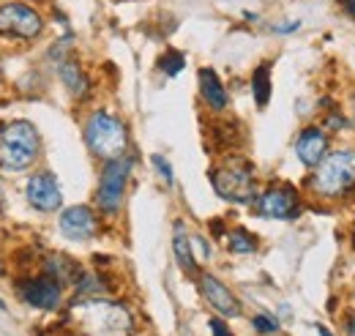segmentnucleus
Segmentation results:
<instances>
[{
  "label": "nucleus",
  "instance_id": "9d476101",
  "mask_svg": "<svg viewBox=\"0 0 355 336\" xmlns=\"http://www.w3.org/2000/svg\"><path fill=\"white\" fill-rule=\"evenodd\" d=\"M25 197L28 203L36 210H44V213H52L63 205V192H60V183L52 172H36L31 175L28 186H25Z\"/></svg>",
  "mask_w": 355,
  "mask_h": 336
},
{
  "label": "nucleus",
  "instance_id": "b1692460",
  "mask_svg": "<svg viewBox=\"0 0 355 336\" xmlns=\"http://www.w3.org/2000/svg\"><path fill=\"white\" fill-rule=\"evenodd\" d=\"M208 328H211L214 336H232V331L227 328V323H224L222 317H211V320H208Z\"/></svg>",
  "mask_w": 355,
  "mask_h": 336
},
{
  "label": "nucleus",
  "instance_id": "2eb2a0df",
  "mask_svg": "<svg viewBox=\"0 0 355 336\" xmlns=\"http://www.w3.org/2000/svg\"><path fill=\"white\" fill-rule=\"evenodd\" d=\"M191 238L186 235V227L183 221L178 219L175 227H173V252H175V260L180 265V271L186 274H197V260H194V252H191Z\"/></svg>",
  "mask_w": 355,
  "mask_h": 336
},
{
  "label": "nucleus",
  "instance_id": "aec40b11",
  "mask_svg": "<svg viewBox=\"0 0 355 336\" xmlns=\"http://www.w3.org/2000/svg\"><path fill=\"white\" fill-rule=\"evenodd\" d=\"M252 328H254L260 336H276L279 331H282L279 320L270 317V314H254V317H252Z\"/></svg>",
  "mask_w": 355,
  "mask_h": 336
},
{
  "label": "nucleus",
  "instance_id": "2f4dec72",
  "mask_svg": "<svg viewBox=\"0 0 355 336\" xmlns=\"http://www.w3.org/2000/svg\"><path fill=\"white\" fill-rule=\"evenodd\" d=\"M0 271H3V268H0Z\"/></svg>",
  "mask_w": 355,
  "mask_h": 336
},
{
  "label": "nucleus",
  "instance_id": "f257e3e1",
  "mask_svg": "<svg viewBox=\"0 0 355 336\" xmlns=\"http://www.w3.org/2000/svg\"><path fill=\"white\" fill-rule=\"evenodd\" d=\"M306 186L320 200H345L355 192V148L331 151L309 175Z\"/></svg>",
  "mask_w": 355,
  "mask_h": 336
},
{
  "label": "nucleus",
  "instance_id": "0eeeda50",
  "mask_svg": "<svg viewBox=\"0 0 355 336\" xmlns=\"http://www.w3.org/2000/svg\"><path fill=\"white\" fill-rule=\"evenodd\" d=\"M44 31V19L36 8L22 6V3H3L0 6V36L19 39V42H33Z\"/></svg>",
  "mask_w": 355,
  "mask_h": 336
},
{
  "label": "nucleus",
  "instance_id": "4be33fe9",
  "mask_svg": "<svg viewBox=\"0 0 355 336\" xmlns=\"http://www.w3.org/2000/svg\"><path fill=\"white\" fill-rule=\"evenodd\" d=\"M301 28H304L301 19H287V22H282V25H273L270 31L279 33V36H290V33H295V31H301Z\"/></svg>",
  "mask_w": 355,
  "mask_h": 336
},
{
  "label": "nucleus",
  "instance_id": "39448f33",
  "mask_svg": "<svg viewBox=\"0 0 355 336\" xmlns=\"http://www.w3.org/2000/svg\"><path fill=\"white\" fill-rule=\"evenodd\" d=\"M134 159L126 153L121 159H110L104 162L101 175H98V186H96V205L104 216H118L126 200V186H129V175H132Z\"/></svg>",
  "mask_w": 355,
  "mask_h": 336
},
{
  "label": "nucleus",
  "instance_id": "1a4fd4ad",
  "mask_svg": "<svg viewBox=\"0 0 355 336\" xmlns=\"http://www.w3.org/2000/svg\"><path fill=\"white\" fill-rule=\"evenodd\" d=\"M331 153V131L325 126H304L295 137V159L306 169H314Z\"/></svg>",
  "mask_w": 355,
  "mask_h": 336
},
{
  "label": "nucleus",
  "instance_id": "bb28decb",
  "mask_svg": "<svg viewBox=\"0 0 355 336\" xmlns=\"http://www.w3.org/2000/svg\"><path fill=\"white\" fill-rule=\"evenodd\" d=\"M347 336H355V314L347 317Z\"/></svg>",
  "mask_w": 355,
  "mask_h": 336
},
{
  "label": "nucleus",
  "instance_id": "7c9ffc66",
  "mask_svg": "<svg viewBox=\"0 0 355 336\" xmlns=\"http://www.w3.org/2000/svg\"><path fill=\"white\" fill-rule=\"evenodd\" d=\"M353 298H355V293H353Z\"/></svg>",
  "mask_w": 355,
  "mask_h": 336
},
{
  "label": "nucleus",
  "instance_id": "f3484780",
  "mask_svg": "<svg viewBox=\"0 0 355 336\" xmlns=\"http://www.w3.org/2000/svg\"><path fill=\"white\" fill-rule=\"evenodd\" d=\"M224 241H227V249L232 254H254L260 249L257 235L249 233L246 227H232V230L224 235Z\"/></svg>",
  "mask_w": 355,
  "mask_h": 336
},
{
  "label": "nucleus",
  "instance_id": "6ab92c4d",
  "mask_svg": "<svg viewBox=\"0 0 355 336\" xmlns=\"http://www.w3.org/2000/svg\"><path fill=\"white\" fill-rule=\"evenodd\" d=\"M183 66H186V55L180 49H173V47L159 58V72H164L167 77H178L183 72Z\"/></svg>",
  "mask_w": 355,
  "mask_h": 336
},
{
  "label": "nucleus",
  "instance_id": "c756f323",
  "mask_svg": "<svg viewBox=\"0 0 355 336\" xmlns=\"http://www.w3.org/2000/svg\"><path fill=\"white\" fill-rule=\"evenodd\" d=\"M353 244H355V230H353Z\"/></svg>",
  "mask_w": 355,
  "mask_h": 336
},
{
  "label": "nucleus",
  "instance_id": "dca6fc26",
  "mask_svg": "<svg viewBox=\"0 0 355 336\" xmlns=\"http://www.w3.org/2000/svg\"><path fill=\"white\" fill-rule=\"evenodd\" d=\"M44 274H49L52 279H58L60 285H66V282H77L83 271H80V268H77V262H71L69 257L52 254V257L44 262Z\"/></svg>",
  "mask_w": 355,
  "mask_h": 336
},
{
  "label": "nucleus",
  "instance_id": "f8f14e48",
  "mask_svg": "<svg viewBox=\"0 0 355 336\" xmlns=\"http://www.w3.org/2000/svg\"><path fill=\"white\" fill-rule=\"evenodd\" d=\"M200 293L214 306V312H219L222 317H227V320L230 317H241V312H243L241 309V301L214 274H200Z\"/></svg>",
  "mask_w": 355,
  "mask_h": 336
},
{
  "label": "nucleus",
  "instance_id": "a878e982",
  "mask_svg": "<svg viewBox=\"0 0 355 336\" xmlns=\"http://www.w3.org/2000/svg\"><path fill=\"white\" fill-rule=\"evenodd\" d=\"M211 233H214V235H219V238H222V235H224V221H222V219H216V221H214V224H211Z\"/></svg>",
  "mask_w": 355,
  "mask_h": 336
},
{
  "label": "nucleus",
  "instance_id": "393cba45",
  "mask_svg": "<svg viewBox=\"0 0 355 336\" xmlns=\"http://www.w3.org/2000/svg\"><path fill=\"white\" fill-rule=\"evenodd\" d=\"M339 6H342V11L355 22V0H339Z\"/></svg>",
  "mask_w": 355,
  "mask_h": 336
},
{
  "label": "nucleus",
  "instance_id": "c85d7f7f",
  "mask_svg": "<svg viewBox=\"0 0 355 336\" xmlns=\"http://www.w3.org/2000/svg\"><path fill=\"white\" fill-rule=\"evenodd\" d=\"M0 309H6V303H3V301H0Z\"/></svg>",
  "mask_w": 355,
  "mask_h": 336
},
{
  "label": "nucleus",
  "instance_id": "ddd939ff",
  "mask_svg": "<svg viewBox=\"0 0 355 336\" xmlns=\"http://www.w3.org/2000/svg\"><path fill=\"white\" fill-rule=\"evenodd\" d=\"M197 83H200V99L205 101V107H208L211 112H216V115L227 112V107H230L227 87H224V83L219 80V74H216L211 66H202V69L197 72Z\"/></svg>",
  "mask_w": 355,
  "mask_h": 336
},
{
  "label": "nucleus",
  "instance_id": "6e6552de",
  "mask_svg": "<svg viewBox=\"0 0 355 336\" xmlns=\"http://www.w3.org/2000/svg\"><path fill=\"white\" fill-rule=\"evenodd\" d=\"M17 293L28 306L42 309V312H55L63 303V285L58 279H52L49 274L17 282Z\"/></svg>",
  "mask_w": 355,
  "mask_h": 336
},
{
  "label": "nucleus",
  "instance_id": "423d86ee",
  "mask_svg": "<svg viewBox=\"0 0 355 336\" xmlns=\"http://www.w3.org/2000/svg\"><path fill=\"white\" fill-rule=\"evenodd\" d=\"M254 213L263 219H273V221H295L304 213V203H301V192L293 183H273L268 186L263 194H257L254 200Z\"/></svg>",
  "mask_w": 355,
  "mask_h": 336
},
{
  "label": "nucleus",
  "instance_id": "f03ea898",
  "mask_svg": "<svg viewBox=\"0 0 355 336\" xmlns=\"http://www.w3.org/2000/svg\"><path fill=\"white\" fill-rule=\"evenodd\" d=\"M85 145L88 151L101 159V162H110V159H121L126 156L129 151V131H126V124L107 112V110H93L85 121Z\"/></svg>",
  "mask_w": 355,
  "mask_h": 336
},
{
  "label": "nucleus",
  "instance_id": "cd10ccee",
  "mask_svg": "<svg viewBox=\"0 0 355 336\" xmlns=\"http://www.w3.org/2000/svg\"><path fill=\"white\" fill-rule=\"evenodd\" d=\"M314 328H317V334H320V336H334L328 328H325V326H314Z\"/></svg>",
  "mask_w": 355,
  "mask_h": 336
},
{
  "label": "nucleus",
  "instance_id": "412c9836",
  "mask_svg": "<svg viewBox=\"0 0 355 336\" xmlns=\"http://www.w3.org/2000/svg\"><path fill=\"white\" fill-rule=\"evenodd\" d=\"M150 165L156 167L159 178H162L167 186H173V183H175V172H173V165H170V162H167L162 153H153V156H150Z\"/></svg>",
  "mask_w": 355,
  "mask_h": 336
},
{
  "label": "nucleus",
  "instance_id": "9b49d317",
  "mask_svg": "<svg viewBox=\"0 0 355 336\" xmlns=\"http://www.w3.org/2000/svg\"><path fill=\"white\" fill-rule=\"evenodd\" d=\"M58 227L69 241H90L98 233V219L88 205H71L60 213Z\"/></svg>",
  "mask_w": 355,
  "mask_h": 336
},
{
  "label": "nucleus",
  "instance_id": "4468645a",
  "mask_svg": "<svg viewBox=\"0 0 355 336\" xmlns=\"http://www.w3.org/2000/svg\"><path fill=\"white\" fill-rule=\"evenodd\" d=\"M60 80H63V85L69 87V93L77 101H83L85 96H90V80L77 60H63L60 63Z\"/></svg>",
  "mask_w": 355,
  "mask_h": 336
},
{
  "label": "nucleus",
  "instance_id": "a211bd4d",
  "mask_svg": "<svg viewBox=\"0 0 355 336\" xmlns=\"http://www.w3.org/2000/svg\"><path fill=\"white\" fill-rule=\"evenodd\" d=\"M270 90H273V85H270V63H260V66L254 69V74H252V96H254V104H257L260 110L268 107Z\"/></svg>",
  "mask_w": 355,
  "mask_h": 336
},
{
  "label": "nucleus",
  "instance_id": "5701e85b",
  "mask_svg": "<svg viewBox=\"0 0 355 336\" xmlns=\"http://www.w3.org/2000/svg\"><path fill=\"white\" fill-rule=\"evenodd\" d=\"M322 126H325V128H347V121L342 118V110H331Z\"/></svg>",
  "mask_w": 355,
  "mask_h": 336
},
{
  "label": "nucleus",
  "instance_id": "20e7f679",
  "mask_svg": "<svg viewBox=\"0 0 355 336\" xmlns=\"http://www.w3.org/2000/svg\"><path fill=\"white\" fill-rule=\"evenodd\" d=\"M214 192L235 205H254L257 186H254V165L246 159H227L224 165L208 172Z\"/></svg>",
  "mask_w": 355,
  "mask_h": 336
},
{
  "label": "nucleus",
  "instance_id": "7ed1b4c3",
  "mask_svg": "<svg viewBox=\"0 0 355 336\" xmlns=\"http://www.w3.org/2000/svg\"><path fill=\"white\" fill-rule=\"evenodd\" d=\"M42 151V137L31 121H8L0 126V167L28 169Z\"/></svg>",
  "mask_w": 355,
  "mask_h": 336
}]
</instances>
